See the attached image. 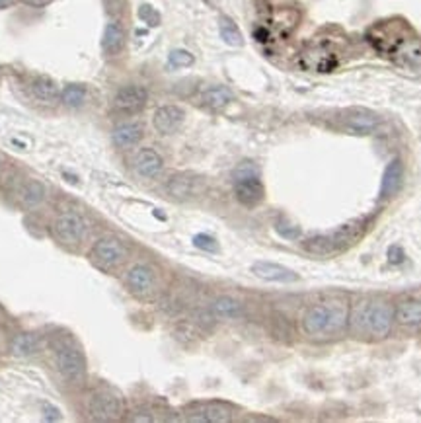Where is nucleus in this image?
Returning <instances> with one entry per match:
<instances>
[{"label":"nucleus","mask_w":421,"mask_h":423,"mask_svg":"<svg viewBox=\"0 0 421 423\" xmlns=\"http://www.w3.org/2000/svg\"><path fill=\"white\" fill-rule=\"evenodd\" d=\"M51 232L57 242L68 248H75L86 236V223L76 213H63L53 220Z\"/></svg>","instance_id":"nucleus-7"},{"label":"nucleus","mask_w":421,"mask_h":423,"mask_svg":"<svg viewBox=\"0 0 421 423\" xmlns=\"http://www.w3.org/2000/svg\"><path fill=\"white\" fill-rule=\"evenodd\" d=\"M342 125L351 135H371L380 127V118L371 109H349L342 120Z\"/></svg>","instance_id":"nucleus-13"},{"label":"nucleus","mask_w":421,"mask_h":423,"mask_svg":"<svg viewBox=\"0 0 421 423\" xmlns=\"http://www.w3.org/2000/svg\"><path fill=\"white\" fill-rule=\"evenodd\" d=\"M373 225V217L351 218L344 225L335 227L330 232H318L310 234L301 242V246L306 254L316 256V258H330L337 256L344 250L351 248L359 240L367 234V230Z\"/></svg>","instance_id":"nucleus-3"},{"label":"nucleus","mask_w":421,"mask_h":423,"mask_svg":"<svg viewBox=\"0 0 421 423\" xmlns=\"http://www.w3.org/2000/svg\"><path fill=\"white\" fill-rule=\"evenodd\" d=\"M28 4H32V6H45V4H51L53 0H26Z\"/></svg>","instance_id":"nucleus-34"},{"label":"nucleus","mask_w":421,"mask_h":423,"mask_svg":"<svg viewBox=\"0 0 421 423\" xmlns=\"http://www.w3.org/2000/svg\"><path fill=\"white\" fill-rule=\"evenodd\" d=\"M234 196L238 203L244 207H256L265 197V187L259 180V174L234 176Z\"/></svg>","instance_id":"nucleus-10"},{"label":"nucleus","mask_w":421,"mask_h":423,"mask_svg":"<svg viewBox=\"0 0 421 423\" xmlns=\"http://www.w3.org/2000/svg\"><path fill=\"white\" fill-rule=\"evenodd\" d=\"M88 412L94 420L113 422V420H119L123 413V402L109 391H97L92 394V398L88 402Z\"/></svg>","instance_id":"nucleus-9"},{"label":"nucleus","mask_w":421,"mask_h":423,"mask_svg":"<svg viewBox=\"0 0 421 423\" xmlns=\"http://www.w3.org/2000/svg\"><path fill=\"white\" fill-rule=\"evenodd\" d=\"M55 365L61 377L68 382H80L86 377V359L80 346L73 339H61L55 344Z\"/></svg>","instance_id":"nucleus-4"},{"label":"nucleus","mask_w":421,"mask_h":423,"mask_svg":"<svg viewBox=\"0 0 421 423\" xmlns=\"http://www.w3.org/2000/svg\"><path fill=\"white\" fill-rule=\"evenodd\" d=\"M195 63V57L185 49H174L168 55V65L172 68H185V66H191Z\"/></svg>","instance_id":"nucleus-28"},{"label":"nucleus","mask_w":421,"mask_h":423,"mask_svg":"<svg viewBox=\"0 0 421 423\" xmlns=\"http://www.w3.org/2000/svg\"><path fill=\"white\" fill-rule=\"evenodd\" d=\"M404 260H406V254H404V250L400 248V246H390V250H389V261H390V263L398 265V263H402Z\"/></svg>","instance_id":"nucleus-33"},{"label":"nucleus","mask_w":421,"mask_h":423,"mask_svg":"<svg viewBox=\"0 0 421 423\" xmlns=\"http://www.w3.org/2000/svg\"><path fill=\"white\" fill-rule=\"evenodd\" d=\"M234 100V94L228 90L227 86H221V84H216V86H209L201 94V104L205 106V108L209 109H223L227 108L228 104Z\"/></svg>","instance_id":"nucleus-23"},{"label":"nucleus","mask_w":421,"mask_h":423,"mask_svg":"<svg viewBox=\"0 0 421 423\" xmlns=\"http://www.w3.org/2000/svg\"><path fill=\"white\" fill-rule=\"evenodd\" d=\"M142 135H144L142 125L137 123V121H129V123L118 125L111 133V139H113V144L119 147V149H129V147H135L142 139Z\"/></svg>","instance_id":"nucleus-19"},{"label":"nucleus","mask_w":421,"mask_h":423,"mask_svg":"<svg viewBox=\"0 0 421 423\" xmlns=\"http://www.w3.org/2000/svg\"><path fill=\"white\" fill-rule=\"evenodd\" d=\"M139 16L140 20L144 24H149V26H158L160 24V14L154 10L151 4H142L139 8Z\"/></svg>","instance_id":"nucleus-31"},{"label":"nucleus","mask_w":421,"mask_h":423,"mask_svg":"<svg viewBox=\"0 0 421 423\" xmlns=\"http://www.w3.org/2000/svg\"><path fill=\"white\" fill-rule=\"evenodd\" d=\"M166 191L174 199L184 201V199H191V197L199 196L203 191V182H201V178H197L194 174H176L168 180Z\"/></svg>","instance_id":"nucleus-15"},{"label":"nucleus","mask_w":421,"mask_h":423,"mask_svg":"<svg viewBox=\"0 0 421 423\" xmlns=\"http://www.w3.org/2000/svg\"><path fill=\"white\" fill-rule=\"evenodd\" d=\"M194 246L195 248L203 250V252H216L218 250V244H216V240L213 238V236H209V234H195L194 236Z\"/></svg>","instance_id":"nucleus-30"},{"label":"nucleus","mask_w":421,"mask_h":423,"mask_svg":"<svg viewBox=\"0 0 421 423\" xmlns=\"http://www.w3.org/2000/svg\"><path fill=\"white\" fill-rule=\"evenodd\" d=\"M10 349L16 357H32L39 351V339L33 334H20L12 339Z\"/></svg>","instance_id":"nucleus-26"},{"label":"nucleus","mask_w":421,"mask_h":423,"mask_svg":"<svg viewBox=\"0 0 421 423\" xmlns=\"http://www.w3.org/2000/svg\"><path fill=\"white\" fill-rule=\"evenodd\" d=\"M125 283L131 293L142 301L152 299L158 291V277L149 263H135L125 275Z\"/></svg>","instance_id":"nucleus-8"},{"label":"nucleus","mask_w":421,"mask_h":423,"mask_svg":"<svg viewBox=\"0 0 421 423\" xmlns=\"http://www.w3.org/2000/svg\"><path fill=\"white\" fill-rule=\"evenodd\" d=\"M351 304L344 294H332L320 303L310 304L301 316V330L308 339L328 344L349 332Z\"/></svg>","instance_id":"nucleus-1"},{"label":"nucleus","mask_w":421,"mask_h":423,"mask_svg":"<svg viewBox=\"0 0 421 423\" xmlns=\"http://www.w3.org/2000/svg\"><path fill=\"white\" fill-rule=\"evenodd\" d=\"M275 230H277V234H279V236H283V238H287V240H299L301 236H303V230H301V227L292 225V223H289L287 218H279V220L275 223Z\"/></svg>","instance_id":"nucleus-29"},{"label":"nucleus","mask_w":421,"mask_h":423,"mask_svg":"<svg viewBox=\"0 0 421 423\" xmlns=\"http://www.w3.org/2000/svg\"><path fill=\"white\" fill-rule=\"evenodd\" d=\"M90 261L102 272H111L127 258V248L118 236H104L90 250Z\"/></svg>","instance_id":"nucleus-5"},{"label":"nucleus","mask_w":421,"mask_h":423,"mask_svg":"<svg viewBox=\"0 0 421 423\" xmlns=\"http://www.w3.org/2000/svg\"><path fill=\"white\" fill-rule=\"evenodd\" d=\"M88 90L84 84H66L61 92V102L66 108H80L86 102Z\"/></svg>","instance_id":"nucleus-27"},{"label":"nucleus","mask_w":421,"mask_h":423,"mask_svg":"<svg viewBox=\"0 0 421 423\" xmlns=\"http://www.w3.org/2000/svg\"><path fill=\"white\" fill-rule=\"evenodd\" d=\"M125 45V28L115 20L106 24V30H104V37H102V47H104V53L113 57V55L121 53Z\"/></svg>","instance_id":"nucleus-20"},{"label":"nucleus","mask_w":421,"mask_h":423,"mask_svg":"<svg viewBox=\"0 0 421 423\" xmlns=\"http://www.w3.org/2000/svg\"><path fill=\"white\" fill-rule=\"evenodd\" d=\"M218 33H221V39L227 45H230V47H242L244 45V37H242L240 28L228 16H221L218 18Z\"/></svg>","instance_id":"nucleus-25"},{"label":"nucleus","mask_w":421,"mask_h":423,"mask_svg":"<svg viewBox=\"0 0 421 423\" xmlns=\"http://www.w3.org/2000/svg\"><path fill=\"white\" fill-rule=\"evenodd\" d=\"M184 120V109L180 108V106L168 104V106H160V108L154 111L152 125H154V129L158 131L160 135H172V133H176V131L182 127Z\"/></svg>","instance_id":"nucleus-16"},{"label":"nucleus","mask_w":421,"mask_h":423,"mask_svg":"<svg viewBox=\"0 0 421 423\" xmlns=\"http://www.w3.org/2000/svg\"><path fill=\"white\" fill-rule=\"evenodd\" d=\"M252 273L263 279V281L271 283H283V285H289V283L299 281V273L292 272L291 267L287 265H281L275 261H254L252 263Z\"/></svg>","instance_id":"nucleus-14"},{"label":"nucleus","mask_w":421,"mask_h":423,"mask_svg":"<svg viewBox=\"0 0 421 423\" xmlns=\"http://www.w3.org/2000/svg\"><path fill=\"white\" fill-rule=\"evenodd\" d=\"M14 0H0V8H4V6H8V4H12Z\"/></svg>","instance_id":"nucleus-35"},{"label":"nucleus","mask_w":421,"mask_h":423,"mask_svg":"<svg viewBox=\"0 0 421 423\" xmlns=\"http://www.w3.org/2000/svg\"><path fill=\"white\" fill-rule=\"evenodd\" d=\"M45 196H47V189L37 180H28L18 189V199L24 207H37L39 203H44Z\"/></svg>","instance_id":"nucleus-24"},{"label":"nucleus","mask_w":421,"mask_h":423,"mask_svg":"<svg viewBox=\"0 0 421 423\" xmlns=\"http://www.w3.org/2000/svg\"><path fill=\"white\" fill-rule=\"evenodd\" d=\"M133 168L135 172L144 178V180H152L156 176H160L164 168V160L162 156L154 149H140L135 156V162H133Z\"/></svg>","instance_id":"nucleus-17"},{"label":"nucleus","mask_w":421,"mask_h":423,"mask_svg":"<svg viewBox=\"0 0 421 423\" xmlns=\"http://www.w3.org/2000/svg\"><path fill=\"white\" fill-rule=\"evenodd\" d=\"M32 94L37 102H41L45 106H53L59 102V88L51 78L47 76H37L32 82Z\"/></svg>","instance_id":"nucleus-22"},{"label":"nucleus","mask_w":421,"mask_h":423,"mask_svg":"<svg viewBox=\"0 0 421 423\" xmlns=\"http://www.w3.org/2000/svg\"><path fill=\"white\" fill-rule=\"evenodd\" d=\"M44 420L47 422H59L61 420V410L51 404H44Z\"/></svg>","instance_id":"nucleus-32"},{"label":"nucleus","mask_w":421,"mask_h":423,"mask_svg":"<svg viewBox=\"0 0 421 423\" xmlns=\"http://www.w3.org/2000/svg\"><path fill=\"white\" fill-rule=\"evenodd\" d=\"M404 176H406V170H404V162L400 156H394L384 172H382V180H380V187H378V199L380 201H386V199H392L394 196H398V191L404 185Z\"/></svg>","instance_id":"nucleus-12"},{"label":"nucleus","mask_w":421,"mask_h":423,"mask_svg":"<svg viewBox=\"0 0 421 423\" xmlns=\"http://www.w3.org/2000/svg\"><path fill=\"white\" fill-rule=\"evenodd\" d=\"M185 420L194 423H228L234 420V408L227 402H195L185 410Z\"/></svg>","instance_id":"nucleus-6"},{"label":"nucleus","mask_w":421,"mask_h":423,"mask_svg":"<svg viewBox=\"0 0 421 423\" xmlns=\"http://www.w3.org/2000/svg\"><path fill=\"white\" fill-rule=\"evenodd\" d=\"M396 324L394 304L382 297H363L351 304L349 334L365 341H382Z\"/></svg>","instance_id":"nucleus-2"},{"label":"nucleus","mask_w":421,"mask_h":423,"mask_svg":"<svg viewBox=\"0 0 421 423\" xmlns=\"http://www.w3.org/2000/svg\"><path fill=\"white\" fill-rule=\"evenodd\" d=\"M396 324L421 328V299H404L396 306Z\"/></svg>","instance_id":"nucleus-18"},{"label":"nucleus","mask_w":421,"mask_h":423,"mask_svg":"<svg viewBox=\"0 0 421 423\" xmlns=\"http://www.w3.org/2000/svg\"><path fill=\"white\" fill-rule=\"evenodd\" d=\"M211 312L216 318H225V320H236L244 312V306L242 303L230 297V294H223V297H216L215 301L211 303Z\"/></svg>","instance_id":"nucleus-21"},{"label":"nucleus","mask_w":421,"mask_h":423,"mask_svg":"<svg viewBox=\"0 0 421 423\" xmlns=\"http://www.w3.org/2000/svg\"><path fill=\"white\" fill-rule=\"evenodd\" d=\"M149 102V92L140 84H127L119 88L115 98H113V108L119 113H139L140 109Z\"/></svg>","instance_id":"nucleus-11"}]
</instances>
